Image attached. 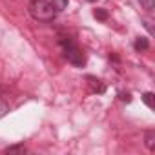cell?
I'll return each mask as SVG.
<instances>
[{
  "label": "cell",
  "instance_id": "7",
  "mask_svg": "<svg viewBox=\"0 0 155 155\" xmlns=\"http://www.w3.org/2000/svg\"><path fill=\"white\" fill-rule=\"evenodd\" d=\"M68 2L69 0H53V8H55V11H62V9H66L68 8Z\"/></svg>",
  "mask_w": 155,
  "mask_h": 155
},
{
  "label": "cell",
  "instance_id": "8",
  "mask_svg": "<svg viewBox=\"0 0 155 155\" xmlns=\"http://www.w3.org/2000/svg\"><path fill=\"white\" fill-rule=\"evenodd\" d=\"M93 17H95L97 20H108V11L102 9V8H99V9L93 11Z\"/></svg>",
  "mask_w": 155,
  "mask_h": 155
},
{
  "label": "cell",
  "instance_id": "5",
  "mask_svg": "<svg viewBox=\"0 0 155 155\" xmlns=\"http://www.w3.org/2000/svg\"><path fill=\"white\" fill-rule=\"evenodd\" d=\"M150 48V42H148V38H144V37H139L137 40H135V49L137 51H144V49H148Z\"/></svg>",
  "mask_w": 155,
  "mask_h": 155
},
{
  "label": "cell",
  "instance_id": "10",
  "mask_svg": "<svg viewBox=\"0 0 155 155\" xmlns=\"http://www.w3.org/2000/svg\"><path fill=\"white\" fill-rule=\"evenodd\" d=\"M6 153H26V148L24 146H9V148H6Z\"/></svg>",
  "mask_w": 155,
  "mask_h": 155
},
{
  "label": "cell",
  "instance_id": "13",
  "mask_svg": "<svg viewBox=\"0 0 155 155\" xmlns=\"http://www.w3.org/2000/svg\"><path fill=\"white\" fill-rule=\"evenodd\" d=\"M90 2H97V0H90Z\"/></svg>",
  "mask_w": 155,
  "mask_h": 155
},
{
  "label": "cell",
  "instance_id": "3",
  "mask_svg": "<svg viewBox=\"0 0 155 155\" xmlns=\"http://www.w3.org/2000/svg\"><path fill=\"white\" fill-rule=\"evenodd\" d=\"M88 82L91 86V91H95V93H102L104 91V84L99 79H95V77H88Z\"/></svg>",
  "mask_w": 155,
  "mask_h": 155
},
{
  "label": "cell",
  "instance_id": "9",
  "mask_svg": "<svg viewBox=\"0 0 155 155\" xmlns=\"http://www.w3.org/2000/svg\"><path fill=\"white\" fill-rule=\"evenodd\" d=\"M139 2H140L142 9H146V11H153V8H155V0H139Z\"/></svg>",
  "mask_w": 155,
  "mask_h": 155
},
{
  "label": "cell",
  "instance_id": "2",
  "mask_svg": "<svg viewBox=\"0 0 155 155\" xmlns=\"http://www.w3.org/2000/svg\"><path fill=\"white\" fill-rule=\"evenodd\" d=\"M60 44H62V48H64V57L68 58V62H71L73 66H79V68H82V66L86 64V57H84V53H82V49H81L79 46H75L69 38H68V40L62 38Z\"/></svg>",
  "mask_w": 155,
  "mask_h": 155
},
{
  "label": "cell",
  "instance_id": "6",
  "mask_svg": "<svg viewBox=\"0 0 155 155\" xmlns=\"http://www.w3.org/2000/svg\"><path fill=\"white\" fill-rule=\"evenodd\" d=\"M142 101H144V104H146L148 108H153V106H155V95H153L151 91L144 93V95H142Z\"/></svg>",
  "mask_w": 155,
  "mask_h": 155
},
{
  "label": "cell",
  "instance_id": "11",
  "mask_svg": "<svg viewBox=\"0 0 155 155\" xmlns=\"http://www.w3.org/2000/svg\"><path fill=\"white\" fill-rule=\"evenodd\" d=\"M8 111H9V106H8L4 101H0V117H4Z\"/></svg>",
  "mask_w": 155,
  "mask_h": 155
},
{
  "label": "cell",
  "instance_id": "12",
  "mask_svg": "<svg viewBox=\"0 0 155 155\" xmlns=\"http://www.w3.org/2000/svg\"><path fill=\"white\" fill-rule=\"evenodd\" d=\"M120 99L126 101V102H130V101H131V95H130V93H120Z\"/></svg>",
  "mask_w": 155,
  "mask_h": 155
},
{
  "label": "cell",
  "instance_id": "1",
  "mask_svg": "<svg viewBox=\"0 0 155 155\" xmlns=\"http://www.w3.org/2000/svg\"><path fill=\"white\" fill-rule=\"evenodd\" d=\"M28 9H29V15L40 22H51L57 15V11L49 0H31Z\"/></svg>",
  "mask_w": 155,
  "mask_h": 155
},
{
  "label": "cell",
  "instance_id": "4",
  "mask_svg": "<svg viewBox=\"0 0 155 155\" xmlns=\"http://www.w3.org/2000/svg\"><path fill=\"white\" fill-rule=\"evenodd\" d=\"M146 146H148V150L150 151H153L155 150V131L153 130H150V131H146Z\"/></svg>",
  "mask_w": 155,
  "mask_h": 155
}]
</instances>
